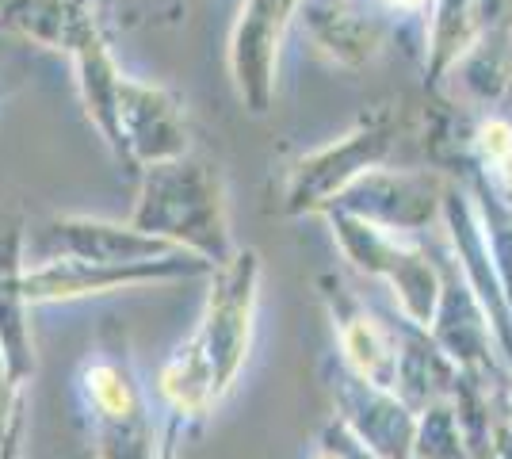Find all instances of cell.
I'll use <instances>...</instances> for the list:
<instances>
[{
	"instance_id": "6da1fadb",
	"label": "cell",
	"mask_w": 512,
	"mask_h": 459,
	"mask_svg": "<svg viewBox=\"0 0 512 459\" xmlns=\"http://www.w3.org/2000/svg\"><path fill=\"white\" fill-rule=\"evenodd\" d=\"M249 310H253V257L234 264L222 291L211 299L207 322L199 326L195 341L165 372V391L180 410H203L211 398L230 387L249 345Z\"/></svg>"
},
{
	"instance_id": "7a4b0ae2",
	"label": "cell",
	"mask_w": 512,
	"mask_h": 459,
	"mask_svg": "<svg viewBox=\"0 0 512 459\" xmlns=\"http://www.w3.org/2000/svg\"><path fill=\"white\" fill-rule=\"evenodd\" d=\"M23 272H20V238L4 234L0 238V352L8 368L20 375L27 372V329H23Z\"/></svg>"
},
{
	"instance_id": "277c9868",
	"label": "cell",
	"mask_w": 512,
	"mask_h": 459,
	"mask_svg": "<svg viewBox=\"0 0 512 459\" xmlns=\"http://www.w3.org/2000/svg\"><path fill=\"white\" fill-rule=\"evenodd\" d=\"M497 161H501V173L509 176V184H512V146H509V150H505V153H501Z\"/></svg>"
},
{
	"instance_id": "3957f363",
	"label": "cell",
	"mask_w": 512,
	"mask_h": 459,
	"mask_svg": "<svg viewBox=\"0 0 512 459\" xmlns=\"http://www.w3.org/2000/svg\"><path fill=\"white\" fill-rule=\"evenodd\" d=\"M4 429H8V360L0 352V437H4Z\"/></svg>"
}]
</instances>
